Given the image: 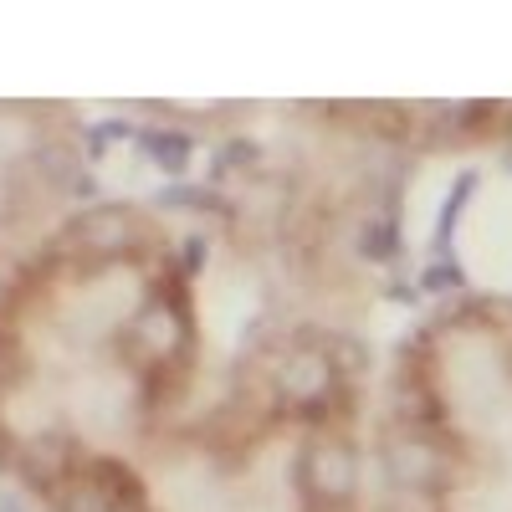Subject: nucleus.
I'll list each match as a JSON object with an SVG mask.
<instances>
[{"mask_svg":"<svg viewBox=\"0 0 512 512\" xmlns=\"http://www.w3.org/2000/svg\"><path fill=\"white\" fill-rule=\"evenodd\" d=\"M0 512H21V507H16V502H0Z\"/></svg>","mask_w":512,"mask_h":512,"instance_id":"2eb2a0df","label":"nucleus"},{"mask_svg":"<svg viewBox=\"0 0 512 512\" xmlns=\"http://www.w3.org/2000/svg\"><path fill=\"white\" fill-rule=\"evenodd\" d=\"M359 487V456L349 441L338 436H318L303 451V492L323 507H344Z\"/></svg>","mask_w":512,"mask_h":512,"instance_id":"f03ea898","label":"nucleus"},{"mask_svg":"<svg viewBox=\"0 0 512 512\" xmlns=\"http://www.w3.org/2000/svg\"><path fill=\"white\" fill-rule=\"evenodd\" d=\"M323 354H328V364H333V374H338V379H359V374L369 369V354L354 344V338H344V333L328 338Z\"/></svg>","mask_w":512,"mask_h":512,"instance_id":"9b49d317","label":"nucleus"},{"mask_svg":"<svg viewBox=\"0 0 512 512\" xmlns=\"http://www.w3.org/2000/svg\"><path fill=\"white\" fill-rule=\"evenodd\" d=\"M384 472L405 497H436L451 487V456L425 431H395L384 441Z\"/></svg>","mask_w":512,"mask_h":512,"instance_id":"f257e3e1","label":"nucleus"},{"mask_svg":"<svg viewBox=\"0 0 512 512\" xmlns=\"http://www.w3.org/2000/svg\"><path fill=\"white\" fill-rule=\"evenodd\" d=\"M159 205H195V210H210V205H216V210H221V200H210L205 190H164Z\"/></svg>","mask_w":512,"mask_h":512,"instance_id":"ddd939ff","label":"nucleus"},{"mask_svg":"<svg viewBox=\"0 0 512 512\" xmlns=\"http://www.w3.org/2000/svg\"><path fill=\"white\" fill-rule=\"evenodd\" d=\"M139 144L164 175H180L190 164V134H180V128H149V134H139Z\"/></svg>","mask_w":512,"mask_h":512,"instance_id":"1a4fd4ad","label":"nucleus"},{"mask_svg":"<svg viewBox=\"0 0 512 512\" xmlns=\"http://www.w3.org/2000/svg\"><path fill=\"white\" fill-rule=\"evenodd\" d=\"M88 487H93L113 512H144V487H139V477L128 472L123 461H113V456H98V461L88 466Z\"/></svg>","mask_w":512,"mask_h":512,"instance_id":"6e6552de","label":"nucleus"},{"mask_svg":"<svg viewBox=\"0 0 512 512\" xmlns=\"http://www.w3.org/2000/svg\"><path fill=\"white\" fill-rule=\"evenodd\" d=\"M36 159H41V169H47V180H52L57 190H82V159H77L67 144H47Z\"/></svg>","mask_w":512,"mask_h":512,"instance_id":"9d476101","label":"nucleus"},{"mask_svg":"<svg viewBox=\"0 0 512 512\" xmlns=\"http://www.w3.org/2000/svg\"><path fill=\"white\" fill-rule=\"evenodd\" d=\"M67 241L82 251V256H98V262H118V256H128L139 246V221H134V210H123V205H98L88 210V216H77Z\"/></svg>","mask_w":512,"mask_h":512,"instance_id":"20e7f679","label":"nucleus"},{"mask_svg":"<svg viewBox=\"0 0 512 512\" xmlns=\"http://www.w3.org/2000/svg\"><path fill=\"white\" fill-rule=\"evenodd\" d=\"M16 472L41 492H62V482L72 477V446L62 436H31L26 446H16Z\"/></svg>","mask_w":512,"mask_h":512,"instance_id":"423d86ee","label":"nucleus"},{"mask_svg":"<svg viewBox=\"0 0 512 512\" xmlns=\"http://www.w3.org/2000/svg\"><path fill=\"white\" fill-rule=\"evenodd\" d=\"M395 216H384V221H374L369 231H364V256H369V262H390V256H395Z\"/></svg>","mask_w":512,"mask_h":512,"instance_id":"f8f14e48","label":"nucleus"},{"mask_svg":"<svg viewBox=\"0 0 512 512\" xmlns=\"http://www.w3.org/2000/svg\"><path fill=\"white\" fill-rule=\"evenodd\" d=\"M333 384H338V374H333V364H328L323 349H297L292 364L282 369V395L297 410H323L328 395H333Z\"/></svg>","mask_w":512,"mask_h":512,"instance_id":"39448f33","label":"nucleus"},{"mask_svg":"<svg viewBox=\"0 0 512 512\" xmlns=\"http://www.w3.org/2000/svg\"><path fill=\"white\" fill-rule=\"evenodd\" d=\"M128 338L149 364H169L185 344H190V318L175 297H149V303L128 318Z\"/></svg>","mask_w":512,"mask_h":512,"instance_id":"7ed1b4c3","label":"nucleus"},{"mask_svg":"<svg viewBox=\"0 0 512 512\" xmlns=\"http://www.w3.org/2000/svg\"><path fill=\"white\" fill-rule=\"evenodd\" d=\"M6 384H11V344H6V333H0V395H6Z\"/></svg>","mask_w":512,"mask_h":512,"instance_id":"4468645a","label":"nucleus"},{"mask_svg":"<svg viewBox=\"0 0 512 512\" xmlns=\"http://www.w3.org/2000/svg\"><path fill=\"white\" fill-rule=\"evenodd\" d=\"M390 415H395L400 431H425V436H431L436 425H441V400H436V390H431V379L415 374V369H405V374L390 384Z\"/></svg>","mask_w":512,"mask_h":512,"instance_id":"0eeeda50","label":"nucleus"}]
</instances>
